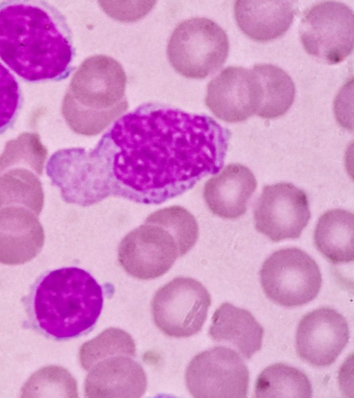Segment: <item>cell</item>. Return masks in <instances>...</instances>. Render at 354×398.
Instances as JSON below:
<instances>
[{
  "label": "cell",
  "instance_id": "cell-27",
  "mask_svg": "<svg viewBox=\"0 0 354 398\" xmlns=\"http://www.w3.org/2000/svg\"><path fill=\"white\" fill-rule=\"evenodd\" d=\"M22 102V92L17 79L0 62V134L13 126Z\"/></svg>",
  "mask_w": 354,
  "mask_h": 398
},
{
  "label": "cell",
  "instance_id": "cell-26",
  "mask_svg": "<svg viewBox=\"0 0 354 398\" xmlns=\"http://www.w3.org/2000/svg\"><path fill=\"white\" fill-rule=\"evenodd\" d=\"M146 220L167 227L177 240L181 256L196 244L198 238V226L194 216L186 209L171 206L150 214Z\"/></svg>",
  "mask_w": 354,
  "mask_h": 398
},
{
  "label": "cell",
  "instance_id": "cell-3",
  "mask_svg": "<svg viewBox=\"0 0 354 398\" xmlns=\"http://www.w3.org/2000/svg\"><path fill=\"white\" fill-rule=\"evenodd\" d=\"M102 287L76 267L46 272L25 300L28 321L42 335L55 340L75 338L97 322L103 306Z\"/></svg>",
  "mask_w": 354,
  "mask_h": 398
},
{
  "label": "cell",
  "instance_id": "cell-24",
  "mask_svg": "<svg viewBox=\"0 0 354 398\" xmlns=\"http://www.w3.org/2000/svg\"><path fill=\"white\" fill-rule=\"evenodd\" d=\"M48 155L37 133L24 132L8 141L0 155V173L14 167H25L42 175Z\"/></svg>",
  "mask_w": 354,
  "mask_h": 398
},
{
  "label": "cell",
  "instance_id": "cell-15",
  "mask_svg": "<svg viewBox=\"0 0 354 398\" xmlns=\"http://www.w3.org/2000/svg\"><path fill=\"white\" fill-rule=\"evenodd\" d=\"M131 357L115 355L94 364L84 381L85 397H142L147 386V375Z\"/></svg>",
  "mask_w": 354,
  "mask_h": 398
},
{
  "label": "cell",
  "instance_id": "cell-5",
  "mask_svg": "<svg viewBox=\"0 0 354 398\" xmlns=\"http://www.w3.org/2000/svg\"><path fill=\"white\" fill-rule=\"evenodd\" d=\"M229 49L228 37L219 25L205 17H194L176 27L167 54L171 66L181 75L203 79L223 65Z\"/></svg>",
  "mask_w": 354,
  "mask_h": 398
},
{
  "label": "cell",
  "instance_id": "cell-22",
  "mask_svg": "<svg viewBox=\"0 0 354 398\" xmlns=\"http://www.w3.org/2000/svg\"><path fill=\"white\" fill-rule=\"evenodd\" d=\"M255 397H311L312 384L301 370L277 363L264 368L259 375Z\"/></svg>",
  "mask_w": 354,
  "mask_h": 398
},
{
  "label": "cell",
  "instance_id": "cell-1",
  "mask_svg": "<svg viewBox=\"0 0 354 398\" xmlns=\"http://www.w3.org/2000/svg\"><path fill=\"white\" fill-rule=\"evenodd\" d=\"M230 136L209 116L147 104L118 120L92 151L55 152L46 173L67 203L114 196L161 204L218 173Z\"/></svg>",
  "mask_w": 354,
  "mask_h": 398
},
{
  "label": "cell",
  "instance_id": "cell-6",
  "mask_svg": "<svg viewBox=\"0 0 354 398\" xmlns=\"http://www.w3.org/2000/svg\"><path fill=\"white\" fill-rule=\"evenodd\" d=\"M259 274L266 296L286 307H299L312 301L322 283L315 260L295 247L273 252L263 262Z\"/></svg>",
  "mask_w": 354,
  "mask_h": 398
},
{
  "label": "cell",
  "instance_id": "cell-7",
  "mask_svg": "<svg viewBox=\"0 0 354 398\" xmlns=\"http://www.w3.org/2000/svg\"><path fill=\"white\" fill-rule=\"evenodd\" d=\"M354 19L352 9L335 1H320L306 9L299 25L305 50L327 64H337L353 49Z\"/></svg>",
  "mask_w": 354,
  "mask_h": 398
},
{
  "label": "cell",
  "instance_id": "cell-23",
  "mask_svg": "<svg viewBox=\"0 0 354 398\" xmlns=\"http://www.w3.org/2000/svg\"><path fill=\"white\" fill-rule=\"evenodd\" d=\"M136 345L133 337L118 328H109L79 349L78 358L83 369L88 371L97 362L115 355L134 357Z\"/></svg>",
  "mask_w": 354,
  "mask_h": 398
},
{
  "label": "cell",
  "instance_id": "cell-11",
  "mask_svg": "<svg viewBox=\"0 0 354 398\" xmlns=\"http://www.w3.org/2000/svg\"><path fill=\"white\" fill-rule=\"evenodd\" d=\"M310 218L306 193L292 183L265 186L254 208L256 229L273 242L299 238Z\"/></svg>",
  "mask_w": 354,
  "mask_h": 398
},
{
  "label": "cell",
  "instance_id": "cell-13",
  "mask_svg": "<svg viewBox=\"0 0 354 398\" xmlns=\"http://www.w3.org/2000/svg\"><path fill=\"white\" fill-rule=\"evenodd\" d=\"M262 89L252 70L241 66L224 68L208 84L205 104L219 120L229 123L246 120L257 113Z\"/></svg>",
  "mask_w": 354,
  "mask_h": 398
},
{
  "label": "cell",
  "instance_id": "cell-19",
  "mask_svg": "<svg viewBox=\"0 0 354 398\" xmlns=\"http://www.w3.org/2000/svg\"><path fill=\"white\" fill-rule=\"evenodd\" d=\"M354 216L352 212L334 209L326 211L316 225L313 242L317 250L333 264L354 259Z\"/></svg>",
  "mask_w": 354,
  "mask_h": 398
},
{
  "label": "cell",
  "instance_id": "cell-4",
  "mask_svg": "<svg viewBox=\"0 0 354 398\" xmlns=\"http://www.w3.org/2000/svg\"><path fill=\"white\" fill-rule=\"evenodd\" d=\"M127 76L122 65L106 55L86 59L74 73L62 113L75 133L96 135L128 108Z\"/></svg>",
  "mask_w": 354,
  "mask_h": 398
},
{
  "label": "cell",
  "instance_id": "cell-20",
  "mask_svg": "<svg viewBox=\"0 0 354 398\" xmlns=\"http://www.w3.org/2000/svg\"><path fill=\"white\" fill-rule=\"evenodd\" d=\"M262 89V100L257 115L274 119L286 113L293 104L295 86L291 77L280 67L270 64L252 66Z\"/></svg>",
  "mask_w": 354,
  "mask_h": 398
},
{
  "label": "cell",
  "instance_id": "cell-9",
  "mask_svg": "<svg viewBox=\"0 0 354 398\" xmlns=\"http://www.w3.org/2000/svg\"><path fill=\"white\" fill-rule=\"evenodd\" d=\"M250 373L239 354L216 346L196 354L185 371V383L196 398L247 397Z\"/></svg>",
  "mask_w": 354,
  "mask_h": 398
},
{
  "label": "cell",
  "instance_id": "cell-2",
  "mask_svg": "<svg viewBox=\"0 0 354 398\" xmlns=\"http://www.w3.org/2000/svg\"><path fill=\"white\" fill-rule=\"evenodd\" d=\"M72 32L46 1L0 3V59L27 82H59L73 70Z\"/></svg>",
  "mask_w": 354,
  "mask_h": 398
},
{
  "label": "cell",
  "instance_id": "cell-8",
  "mask_svg": "<svg viewBox=\"0 0 354 398\" xmlns=\"http://www.w3.org/2000/svg\"><path fill=\"white\" fill-rule=\"evenodd\" d=\"M211 302L210 294L201 282L178 276L161 286L153 295V320L168 337H189L201 330Z\"/></svg>",
  "mask_w": 354,
  "mask_h": 398
},
{
  "label": "cell",
  "instance_id": "cell-21",
  "mask_svg": "<svg viewBox=\"0 0 354 398\" xmlns=\"http://www.w3.org/2000/svg\"><path fill=\"white\" fill-rule=\"evenodd\" d=\"M44 193L39 176L25 167H14L0 173V209L24 207L37 216L44 206Z\"/></svg>",
  "mask_w": 354,
  "mask_h": 398
},
{
  "label": "cell",
  "instance_id": "cell-17",
  "mask_svg": "<svg viewBox=\"0 0 354 398\" xmlns=\"http://www.w3.org/2000/svg\"><path fill=\"white\" fill-rule=\"evenodd\" d=\"M297 13L290 1H236L234 15L241 30L259 42L276 39L289 29Z\"/></svg>",
  "mask_w": 354,
  "mask_h": 398
},
{
  "label": "cell",
  "instance_id": "cell-18",
  "mask_svg": "<svg viewBox=\"0 0 354 398\" xmlns=\"http://www.w3.org/2000/svg\"><path fill=\"white\" fill-rule=\"evenodd\" d=\"M264 330L248 310L225 302L214 312L209 329L212 340L234 347L250 359L262 345Z\"/></svg>",
  "mask_w": 354,
  "mask_h": 398
},
{
  "label": "cell",
  "instance_id": "cell-12",
  "mask_svg": "<svg viewBox=\"0 0 354 398\" xmlns=\"http://www.w3.org/2000/svg\"><path fill=\"white\" fill-rule=\"evenodd\" d=\"M350 337L345 317L333 308L322 307L306 314L295 335L298 357L315 367L332 365L346 346Z\"/></svg>",
  "mask_w": 354,
  "mask_h": 398
},
{
  "label": "cell",
  "instance_id": "cell-16",
  "mask_svg": "<svg viewBox=\"0 0 354 398\" xmlns=\"http://www.w3.org/2000/svg\"><path fill=\"white\" fill-rule=\"evenodd\" d=\"M257 187L256 178L249 168L232 163L207 181L203 198L214 215L236 219L246 212L248 201Z\"/></svg>",
  "mask_w": 354,
  "mask_h": 398
},
{
  "label": "cell",
  "instance_id": "cell-14",
  "mask_svg": "<svg viewBox=\"0 0 354 398\" xmlns=\"http://www.w3.org/2000/svg\"><path fill=\"white\" fill-rule=\"evenodd\" d=\"M44 231L37 216L20 206L0 209V263L18 265L41 252Z\"/></svg>",
  "mask_w": 354,
  "mask_h": 398
},
{
  "label": "cell",
  "instance_id": "cell-25",
  "mask_svg": "<svg viewBox=\"0 0 354 398\" xmlns=\"http://www.w3.org/2000/svg\"><path fill=\"white\" fill-rule=\"evenodd\" d=\"M21 397H78L77 381L64 367L48 366L30 376L21 388Z\"/></svg>",
  "mask_w": 354,
  "mask_h": 398
},
{
  "label": "cell",
  "instance_id": "cell-10",
  "mask_svg": "<svg viewBox=\"0 0 354 398\" xmlns=\"http://www.w3.org/2000/svg\"><path fill=\"white\" fill-rule=\"evenodd\" d=\"M181 256L176 238L165 226L146 220L121 240L118 259L124 271L141 280L167 273Z\"/></svg>",
  "mask_w": 354,
  "mask_h": 398
}]
</instances>
